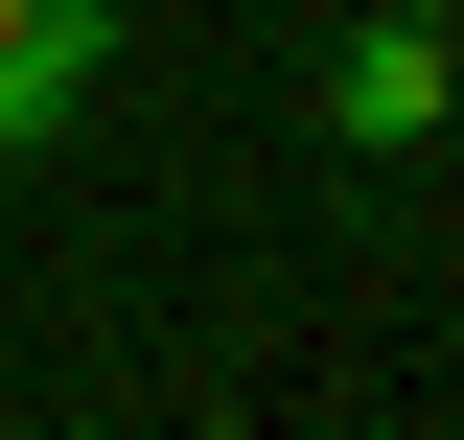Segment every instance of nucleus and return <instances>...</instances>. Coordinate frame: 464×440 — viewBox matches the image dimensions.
Wrapping results in <instances>:
<instances>
[{
	"mask_svg": "<svg viewBox=\"0 0 464 440\" xmlns=\"http://www.w3.org/2000/svg\"><path fill=\"white\" fill-rule=\"evenodd\" d=\"M93 70H116V0H24L0 24V163H47L70 116H93Z\"/></svg>",
	"mask_w": 464,
	"mask_h": 440,
	"instance_id": "f03ea898",
	"label": "nucleus"
},
{
	"mask_svg": "<svg viewBox=\"0 0 464 440\" xmlns=\"http://www.w3.org/2000/svg\"><path fill=\"white\" fill-rule=\"evenodd\" d=\"M441 116H464L441 24H395V0H372V24L325 47V139H348V163H395V139H441Z\"/></svg>",
	"mask_w": 464,
	"mask_h": 440,
	"instance_id": "f257e3e1",
	"label": "nucleus"
},
{
	"mask_svg": "<svg viewBox=\"0 0 464 440\" xmlns=\"http://www.w3.org/2000/svg\"><path fill=\"white\" fill-rule=\"evenodd\" d=\"M441 70H464V0H441Z\"/></svg>",
	"mask_w": 464,
	"mask_h": 440,
	"instance_id": "7ed1b4c3",
	"label": "nucleus"
},
{
	"mask_svg": "<svg viewBox=\"0 0 464 440\" xmlns=\"http://www.w3.org/2000/svg\"><path fill=\"white\" fill-rule=\"evenodd\" d=\"M0 24H24V0H0Z\"/></svg>",
	"mask_w": 464,
	"mask_h": 440,
	"instance_id": "39448f33",
	"label": "nucleus"
},
{
	"mask_svg": "<svg viewBox=\"0 0 464 440\" xmlns=\"http://www.w3.org/2000/svg\"><path fill=\"white\" fill-rule=\"evenodd\" d=\"M395 24H441V0H395Z\"/></svg>",
	"mask_w": 464,
	"mask_h": 440,
	"instance_id": "20e7f679",
	"label": "nucleus"
}]
</instances>
